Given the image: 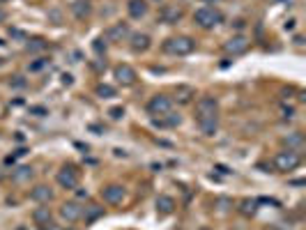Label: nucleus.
I'll return each instance as SVG.
<instances>
[{
  "label": "nucleus",
  "instance_id": "nucleus-1",
  "mask_svg": "<svg viewBox=\"0 0 306 230\" xmlns=\"http://www.w3.org/2000/svg\"><path fill=\"white\" fill-rule=\"evenodd\" d=\"M193 48H196V42L187 35L168 37L166 42H164V51L168 55H189V53H193Z\"/></svg>",
  "mask_w": 306,
  "mask_h": 230
},
{
  "label": "nucleus",
  "instance_id": "nucleus-2",
  "mask_svg": "<svg viewBox=\"0 0 306 230\" xmlns=\"http://www.w3.org/2000/svg\"><path fill=\"white\" fill-rule=\"evenodd\" d=\"M219 115V101L214 97H200L196 101V120H217Z\"/></svg>",
  "mask_w": 306,
  "mask_h": 230
},
{
  "label": "nucleus",
  "instance_id": "nucleus-3",
  "mask_svg": "<svg viewBox=\"0 0 306 230\" xmlns=\"http://www.w3.org/2000/svg\"><path fill=\"white\" fill-rule=\"evenodd\" d=\"M193 21L198 23L200 28H205V30H210V28L219 26V21H221V12L217 10V7H200V10H196V14H193Z\"/></svg>",
  "mask_w": 306,
  "mask_h": 230
},
{
  "label": "nucleus",
  "instance_id": "nucleus-4",
  "mask_svg": "<svg viewBox=\"0 0 306 230\" xmlns=\"http://www.w3.org/2000/svg\"><path fill=\"white\" fill-rule=\"evenodd\" d=\"M299 163H301L299 152H292V150H283L274 157V166L279 172H290V170H295Z\"/></svg>",
  "mask_w": 306,
  "mask_h": 230
},
{
  "label": "nucleus",
  "instance_id": "nucleus-5",
  "mask_svg": "<svg viewBox=\"0 0 306 230\" xmlns=\"http://www.w3.org/2000/svg\"><path fill=\"white\" fill-rule=\"evenodd\" d=\"M78 178H81V172H78L74 166H63L60 170H58V175H56L58 184H60L63 189H69V191L78 187Z\"/></svg>",
  "mask_w": 306,
  "mask_h": 230
},
{
  "label": "nucleus",
  "instance_id": "nucleus-6",
  "mask_svg": "<svg viewBox=\"0 0 306 230\" xmlns=\"http://www.w3.org/2000/svg\"><path fill=\"white\" fill-rule=\"evenodd\" d=\"M147 110L152 115H166L173 110V99L168 94H155L150 101H147Z\"/></svg>",
  "mask_w": 306,
  "mask_h": 230
},
{
  "label": "nucleus",
  "instance_id": "nucleus-7",
  "mask_svg": "<svg viewBox=\"0 0 306 230\" xmlns=\"http://www.w3.org/2000/svg\"><path fill=\"white\" fill-rule=\"evenodd\" d=\"M81 216H83V207H81L76 200H69V203L60 205V219L63 221H67V223H76Z\"/></svg>",
  "mask_w": 306,
  "mask_h": 230
},
{
  "label": "nucleus",
  "instance_id": "nucleus-8",
  "mask_svg": "<svg viewBox=\"0 0 306 230\" xmlns=\"http://www.w3.org/2000/svg\"><path fill=\"white\" fill-rule=\"evenodd\" d=\"M113 76H115V81H118L120 85H134L136 83V69L134 67H129V65H118V67L113 69Z\"/></svg>",
  "mask_w": 306,
  "mask_h": 230
},
{
  "label": "nucleus",
  "instance_id": "nucleus-9",
  "mask_svg": "<svg viewBox=\"0 0 306 230\" xmlns=\"http://www.w3.org/2000/svg\"><path fill=\"white\" fill-rule=\"evenodd\" d=\"M101 196H104V200L109 205H120L122 200H125L127 191H125V187H122V184H109V187L101 189Z\"/></svg>",
  "mask_w": 306,
  "mask_h": 230
},
{
  "label": "nucleus",
  "instance_id": "nucleus-10",
  "mask_svg": "<svg viewBox=\"0 0 306 230\" xmlns=\"http://www.w3.org/2000/svg\"><path fill=\"white\" fill-rule=\"evenodd\" d=\"M129 26L127 23H115V26H111L109 30H106V42L111 44H120V42H127L129 39Z\"/></svg>",
  "mask_w": 306,
  "mask_h": 230
},
{
  "label": "nucleus",
  "instance_id": "nucleus-11",
  "mask_svg": "<svg viewBox=\"0 0 306 230\" xmlns=\"http://www.w3.org/2000/svg\"><path fill=\"white\" fill-rule=\"evenodd\" d=\"M223 48H226V53H230V55H239V53H244L246 48H249V39H246L244 35L230 37L228 42L223 44Z\"/></svg>",
  "mask_w": 306,
  "mask_h": 230
},
{
  "label": "nucleus",
  "instance_id": "nucleus-12",
  "mask_svg": "<svg viewBox=\"0 0 306 230\" xmlns=\"http://www.w3.org/2000/svg\"><path fill=\"white\" fill-rule=\"evenodd\" d=\"M69 10H72V14L76 16L78 21H85L92 14V3L90 0H74L72 5H69Z\"/></svg>",
  "mask_w": 306,
  "mask_h": 230
},
{
  "label": "nucleus",
  "instance_id": "nucleus-13",
  "mask_svg": "<svg viewBox=\"0 0 306 230\" xmlns=\"http://www.w3.org/2000/svg\"><path fill=\"white\" fill-rule=\"evenodd\" d=\"M182 14H184V12H182V7H177V5H164L161 7V12H159V19L164 23H177L182 19Z\"/></svg>",
  "mask_w": 306,
  "mask_h": 230
},
{
  "label": "nucleus",
  "instance_id": "nucleus-14",
  "mask_svg": "<svg viewBox=\"0 0 306 230\" xmlns=\"http://www.w3.org/2000/svg\"><path fill=\"white\" fill-rule=\"evenodd\" d=\"M30 198L35 200V203L46 205L48 200H53V191H51V187H46V184H37V187L30 191Z\"/></svg>",
  "mask_w": 306,
  "mask_h": 230
},
{
  "label": "nucleus",
  "instance_id": "nucleus-15",
  "mask_svg": "<svg viewBox=\"0 0 306 230\" xmlns=\"http://www.w3.org/2000/svg\"><path fill=\"white\" fill-rule=\"evenodd\" d=\"M131 39V51L136 53H143L150 48V35H145V32H134V35H129Z\"/></svg>",
  "mask_w": 306,
  "mask_h": 230
},
{
  "label": "nucleus",
  "instance_id": "nucleus-16",
  "mask_svg": "<svg viewBox=\"0 0 306 230\" xmlns=\"http://www.w3.org/2000/svg\"><path fill=\"white\" fill-rule=\"evenodd\" d=\"M127 12L131 19H143L147 14V3L145 0H129L127 3Z\"/></svg>",
  "mask_w": 306,
  "mask_h": 230
},
{
  "label": "nucleus",
  "instance_id": "nucleus-17",
  "mask_svg": "<svg viewBox=\"0 0 306 230\" xmlns=\"http://www.w3.org/2000/svg\"><path fill=\"white\" fill-rule=\"evenodd\" d=\"M51 219H53L51 207H46V205H42V207H37L35 212H32V221H35L39 228H42V225H48V223H51Z\"/></svg>",
  "mask_w": 306,
  "mask_h": 230
},
{
  "label": "nucleus",
  "instance_id": "nucleus-18",
  "mask_svg": "<svg viewBox=\"0 0 306 230\" xmlns=\"http://www.w3.org/2000/svg\"><path fill=\"white\" fill-rule=\"evenodd\" d=\"M193 97H196V90H193L191 85H177V88H175V97H173V99L180 101V104H189Z\"/></svg>",
  "mask_w": 306,
  "mask_h": 230
},
{
  "label": "nucleus",
  "instance_id": "nucleus-19",
  "mask_svg": "<svg viewBox=\"0 0 306 230\" xmlns=\"http://www.w3.org/2000/svg\"><path fill=\"white\" fill-rule=\"evenodd\" d=\"M32 175H35V170H32L30 166H19L12 170V180H14L16 184H23V182H30Z\"/></svg>",
  "mask_w": 306,
  "mask_h": 230
},
{
  "label": "nucleus",
  "instance_id": "nucleus-20",
  "mask_svg": "<svg viewBox=\"0 0 306 230\" xmlns=\"http://www.w3.org/2000/svg\"><path fill=\"white\" fill-rule=\"evenodd\" d=\"M283 143L288 145V150L299 152L301 147H304V136H301L299 131H292V134H288V136L283 138Z\"/></svg>",
  "mask_w": 306,
  "mask_h": 230
},
{
  "label": "nucleus",
  "instance_id": "nucleus-21",
  "mask_svg": "<svg viewBox=\"0 0 306 230\" xmlns=\"http://www.w3.org/2000/svg\"><path fill=\"white\" fill-rule=\"evenodd\" d=\"M173 209H175V200H173L171 196H159V198H157V212L171 214Z\"/></svg>",
  "mask_w": 306,
  "mask_h": 230
},
{
  "label": "nucleus",
  "instance_id": "nucleus-22",
  "mask_svg": "<svg viewBox=\"0 0 306 230\" xmlns=\"http://www.w3.org/2000/svg\"><path fill=\"white\" fill-rule=\"evenodd\" d=\"M157 127H177L180 125V115H173V113H166V115H159L155 120Z\"/></svg>",
  "mask_w": 306,
  "mask_h": 230
},
{
  "label": "nucleus",
  "instance_id": "nucleus-23",
  "mask_svg": "<svg viewBox=\"0 0 306 230\" xmlns=\"http://www.w3.org/2000/svg\"><path fill=\"white\" fill-rule=\"evenodd\" d=\"M101 214H104V207H99V205H90V207H85V212H83L81 219H85V223H92V221L99 219Z\"/></svg>",
  "mask_w": 306,
  "mask_h": 230
},
{
  "label": "nucleus",
  "instance_id": "nucleus-24",
  "mask_svg": "<svg viewBox=\"0 0 306 230\" xmlns=\"http://www.w3.org/2000/svg\"><path fill=\"white\" fill-rule=\"evenodd\" d=\"M94 92H97V97H101V99H111V97H115V88H111V85H106V83H99Z\"/></svg>",
  "mask_w": 306,
  "mask_h": 230
},
{
  "label": "nucleus",
  "instance_id": "nucleus-25",
  "mask_svg": "<svg viewBox=\"0 0 306 230\" xmlns=\"http://www.w3.org/2000/svg\"><path fill=\"white\" fill-rule=\"evenodd\" d=\"M44 48H46V42H44L42 37H37V39H30V42H28V51H30V53L44 51Z\"/></svg>",
  "mask_w": 306,
  "mask_h": 230
},
{
  "label": "nucleus",
  "instance_id": "nucleus-26",
  "mask_svg": "<svg viewBox=\"0 0 306 230\" xmlns=\"http://www.w3.org/2000/svg\"><path fill=\"white\" fill-rule=\"evenodd\" d=\"M44 67H48V58H37L35 63H30V72H42Z\"/></svg>",
  "mask_w": 306,
  "mask_h": 230
},
{
  "label": "nucleus",
  "instance_id": "nucleus-27",
  "mask_svg": "<svg viewBox=\"0 0 306 230\" xmlns=\"http://www.w3.org/2000/svg\"><path fill=\"white\" fill-rule=\"evenodd\" d=\"M256 212V200H242V214L251 216Z\"/></svg>",
  "mask_w": 306,
  "mask_h": 230
},
{
  "label": "nucleus",
  "instance_id": "nucleus-28",
  "mask_svg": "<svg viewBox=\"0 0 306 230\" xmlns=\"http://www.w3.org/2000/svg\"><path fill=\"white\" fill-rule=\"evenodd\" d=\"M10 85H14V88H26V81H23V76H14V79L10 81Z\"/></svg>",
  "mask_w": 306,
  "mask_h": 230
},
{
  "label": "nucleus",
  "instance_id": "nucleus-29",
  "mask_svg": "<svg viewBox=\"0 0 306 230\" xmlns=\"http://www.w3.org/2000/svg\"><path fill=\"white\" fill-rule=\"evenodd\" d=\"M104 48H106V42H104V39H94V51L101 53Z\"/></svg>",
  "mask_w": 306,
  "mask_h": 230
},
{
  "label": "nucleus",
  "instance_id": "nucleus-30",
  "mask_svg": "<svg viewBox=\"0 0 306 230\" xmlns=\"http://www.w3.org/2000/svg\"><path fill=\"white\" fill-rule=\"evenodd\" d=\"M122 115H125V108H111V118H113V120L122 118Z\"/></svg>",
  "mask_w": 306,
  "mask_h": 230
},
{
  "label": "nucleus",
  "instance_id": "nucleus-31",
  "mask_svg": "<svg viewBox=\"0 0 306 230\" xmlns=\"http://www.w3.org/2000/svg\"><path fill=\"white\" fill-rule=\"evenodd\" d=\"M63 83L65 85H72V76H69V74H63Z\"/></svg>",
  "mask_w": 306,
  "mask_h": 230
},
{
  "label": "nucleus",
  "instance_id": "nucleus-32",
  "mask_svg": "<svg viewBox=\"0 0 306 230\" xmlns=\"http://www.w3.org/2000/svg\"><path fill=\"white\" fill-rule=\"evenodd\" d=\"M5 19H7V14L3 10H0V23H5Z\"/></svg>",
  "mask_w": 306,
  "mask_h": 230
},
{
  "label": "nucleus",
  "instance_id": "nucleus-33",
  "mask_svg": "<svg viewBox=\"0 0 306 230\" xmlns=\"http://www.w3.org/2000/svg\"><path fill=\"white\" fill-rule=\"evenodd\" d=\"M202 3H210V5H214V3H217V0H202Z\"/></svg>",
  "mask_w": 306,
  "mask_h": 230
},
{
  "label": "nucleus",
  "instance_id": "nucleus-34",
  "mask_svg": "<svg viewBox=\"0 0 306 230\" xmlns=\"http://www.w3.org/2000/svg\"><path fill=\"white\" fill-rule=\"evenodd\" d=\"M155 3H164V0H155Z\"/></svg>",
  "mask_w": 306,
  "mask_h": 230
},
{
  "label": "nucleus",
  "instance_id": "nucleus-35",
  "mask_svg": "<svg viewBox=\"0 0 306 230\" xmlns=\"http://www.w3.org/2000/svg\"><path fill=\"white\" fill-rule=\"evenodd\" d=\"M0 65H3V58H0Z\"/></svg>",
  "mask_w": 306,
  "mask_h": 230
},
{
  "label": "nucleus",
  "instance_id": "nucleus-36",
  "mask_svg": "<svg viewBox=\"0 0 306 230\" xmlns=\"http://www.w3.org/2000/svg\"><path fill=\"white\" fill-rule=\"evenodd\" d=\"M0 3H7V0H0Z\"/></svg>",
  "mask_w": 306,
  "mask_h": 230
},
{
  "label": "nucleus",
  "instance_id": "nucleus-37",
  "mask_svg": "<svg viewBox=\"0 0 306 230\" xmlns=\"http://www.w3.org/2000/svg\"><path fill=\"white\" fill-rule=\"evenodd\" d=\"M0 44H5V42H3V39H0Z\"/></svg>",
  "mask_w": 306,
  "mask_h": 230
},
{
  "label": "nucleus",
  "instance_id": "nucleus-38",
  "mask_svg": "<svg viewBox=\"0 0 306 230\" xmlns=\"http://www.w3.org/2000/svg\"><path fill=\"white\" fill-rule=\"evenodd\" d=\"M200 230H208V228H200Z\"/></svg>",
  "mask_w": 306,
  "mask_h": 230
}]
</instances>
